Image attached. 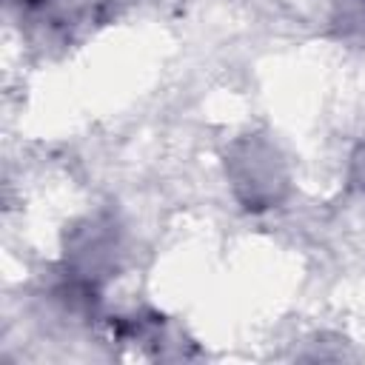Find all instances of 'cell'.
<instances>
[{
  "label": "cell",
  "instance_id": "cell-1",
  "mask_svg": "<svg viewBox=\"0 0 365 365\" xmlns=\"http://www.w3.org/2000/svg\"><path fill=\"white\" fill-rule=\"evenodd\" d=\"M225 180L231 194L245 211H268L288 200L291 194V168L279 145L268 134H242L234 137L222 154Z\"/></svg>",
  "mask_w": 365,
  "mask_h": 365
},
{
  "label": "cell",
  "instance_id": "cell-2",
  "mask_svg": "<svg viewBox=\"0 0 365 365\" xmlns=\"http://www.w3.org/2000/svg\"><path fill=\"white\" fill-rule=\"evenodd\" d=\"M120 228L106 214H88L63 237V268L103 285L106 277L117 271L120 262Z\"/></svg>",
  "mask_w": 365,
  "mask_h": 365
},
{
  "label": "cell",
  "instance_id": "cell-3",
  "mask_svg": "<svg viewBox=\"0 0 365 365\" xmlns=\"http://www.w3.org/2000/svg\"><path fill=\"white\" fill-rule=\"evenodd\" d=\"M331 29L339 40L365 48V0H331Z\"/></svg>",
  "mask_w": 365,
  "mask_h": 365
},
{
  "label": "cell",
  "instance_id": "cell-4",
  "mask_svg": "<svg viewBox=\"0 0 365 365\" xmlns=\"http://www.w3.org/2000/svg\"><path fill=\"white\" fill-rule=\"evenodd\" d=\"M20 17H31L34 23H46L54 11H60L68 0H6Z\"/></svg>",
  "mask_w": 365,
  "mask_h": 365
},
{
  "label": "cell",
  "instance_id": "cell-5",
  "mask_svg": "<svg viewBox=\"0 0 365 365\" xmlns=\"http://www.w3.org/2000/svg\"><path fill=\"white\" fill-rule=\"evenodd\" d=\"M345 182L351 191H365V143H359L348 157Z\"/></svg>",
  "mask_w": 365,
  "mask_h": 365
}]
</instances>
